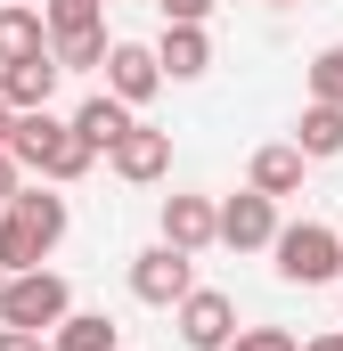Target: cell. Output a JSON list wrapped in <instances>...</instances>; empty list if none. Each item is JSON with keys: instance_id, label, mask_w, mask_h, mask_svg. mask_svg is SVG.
Listing matches in <instances>:
<instances>
[{"instance_id": "cell-23", "label": "cell", "mask_w": 343, "mask_h": 351, "mask_svg": "<svg viewBox=\"0 0 343 351\" xmlns=\"http://www.w3.org/2000/svg\"><path fill=\"white\" fill-rule=\"evenodd\" d=\"M16 188H25V172H16V156H8V147H0V204H8V196H16Z\"/></svg>"}, {"instance_id": "cell-17", "label": "cell", "mask_w": 343, "mask_h": 351, "mask_svg": "<svg viewBox=\"0 0 343 351\" xmlns=\"http://www.w3.org/2000/svg\"><path fill=\"white\" fill-rule=\"evenodd\" d=\"M49 351H123V343H115V319L106 311H66L49 327Z\"/></svg>"}, {"instance_id": "cell-14", "label": "cell", "mask_w": 343, "mask_h": 351, "mask_svg": "<svg viewBox=\"0 0 343 351\" xmlns=\"http://www.w3.org/2000/svg\"><path fill=\"white\" fill-rule=\"evenodd\" d=\"M164 245H180V254L213 245V196H164Z\"/></svg>"}, {"instance_id": "cell-13", "label": "cell", "mask_w": 343, "mask_h": 351, "mask_svg": "<svg viewBox=\"0 0 343 351\" xmlns=\"http://www.w3.org/2000/svg\"><path fill=\"white\" fill-rule=\"evenodd\" d=\"M131 123H139V114H131L123 98H106V90H98V98H82V106H74V139H82L90 156H106V147H115V139H123Z\"/></svg>"}, {"instance_id": "cell-12", "label": "cell", "mask_w": 343, "mask_h": 351, "mask_svg": "<svg viewBox=\"0 0 343 351\" xmlns=\"http://www.w3.org/2000/svg\"><path fill=\"white\" fill-rule=\"evenodd\" d=\"M0 213H16V221H25V229H33V237L49 245V254H58V237H66V221H74V213H66V196H58L49 180H41V188H16V196H8Z\"/></svg>"}, {"instance_id": "cell-20", "label": "cell", "mask_w": 343, "mask_h": 351, "mask_svg": "<svg viewBox=\"0 0 343 351\" xmlns=\"http://www.w3.org/2000/svg\"><path fill=\"white\" fill-rule=\"evenodd\" d=\"M311 98H327V106H343V41H327V49L311 58Z\"/></svg>"}, {"instance_id": "cell-16", "label": "cell", "mask_w": 343, "mask_h": 351, "mask_svg": "<svg viewBox=\"0 0 343 351\" xmlns=\"http://www.w3.org/2000/svg\"><path fill=\"white\" fill-rule=\"evenodd\" d=\"M294 147H303V164H327V156H343V106L311 98V106H303V123H294Z\"/></svg>"}, {"instance_id": "cell-24", "label": "cell", "mask_w": 343, "mask_h": 351, "mask_svg": "<svg viewBox=\"0 0 343 351\" xmlns=\"http://www.w3.org/2000/svg\"><path fill=\"white\" fill-rule=\"evenodd\" d=\"M0 351H49L41 335H25V327H0Z\"/></svg>"}, {"instance_id": "cell-15", "label": "cell", "mask_w": 343, "mask_h": 351, "mask_svg": "<svg viewBox=\"0 0 343 351\" xmlns=\"http://www.w3.org/2000/svg\"><path fill=\"white\" fill-rule=\"evenodd\" d=\"M246 188H254V196H294V188H303V147H294V139H270L254 156V172H246Z\"/></svg>"}, {"instance_id": "cell-5", "label": "cell", "mask_w": 343, "mask_h": 351, "mask_svg": "<svg viewBox=\"0 0 343 351\" xmlns=\"http://www.w3.org/2000/svg\"><path fill=\"white\" fill-rule=\"evenodd\" d=\"M270 237H278V196L237 188L229 204H213V245H229V254H270Z\"/></svg>"}, {"instance_id": "cell-11", "label": "cell", "mask_w": 343, "mask_h": 351, "mask_svg": "<svg viewBox=\"0 0 343 351\" xmlns=\"http://www.w3.org/2000/svg\"><path fill=\"white\" fill-rule=\"evenodd\" d=\"M156 66H164V82H196V74L213 66V33H204V25H164Z\"/></svg>"}, {"instance_id": "cell-6", "label": "cell", "mask_w": 343, "mask_h": 351, "mask_svg": "<svg viewBox=\"0 0 343 351\" xmlns=\"http://www.w3.org/2000/svg\"><path fill=\"white\" fill-rule=\"evenodd\" d=\"M196 286V254H180V245H147V254H131V294L147 302V311H172L180 294Z\"/></svg>"}, {"instance_id": "cell-26", "label": "cell", "mask_w": 343, "mask_h": 351, "mask_svg": "<svg viewBox=\"0 0 343 351\" xmlns=\"http://www.w3.org/2000/svg\"><path fill=\"white\" fill-rule=\"evenodd\" d=\"M8 123H16V114H8V106H0V139H8Z\"/></svg>"}, {"instance_id": "cell-27", "label": "cell", "mask_w": 343, "mask_h": 351, "mask_svg": "<svg viewBox=\"0 0 343 351\" xmlns=\"http://www.w3.org/2000/svg\"><path fill=\"white\" fill-rule=\"evenodd\" d=\"M261 8H294V0H261Z\"/></svg>"}, {"instance_id": "cell-4", "label": "cell", "mask_w": 343, "mask_h": 351, "mask_svg": "<svg viewBox=\"0 0 343 351\" xmlns=\"http://www.w3.org/2000/svg\"><path fill=\"white\" fill-rule=\"evenodd\" d=\"M74 311V286L58 278V269H16L8 286H0V327H25V335H49L58 319Z\"/></svg>"}, {"instance_id": "cell-29", "label": "cell", "mask_w": 343, "mask_h": 351, "mask_svg": "<svg viewBox=\"0 0 343 351\" xmlns=\"http://www.w3.org/2000/svg\"><path fill=\"white\" fill-rule=\"evenodd\" d=\"M0 286H8V269H0Z\"/></svg>"}, {"instance_id": "cell-3", "label": "cell", "mask_w": 343, "mask_h": 351, "mask_svg": "<svg viewBox=\"0 0 343 351\" xmlns=\"http://www.w3.org/2000/svg\"><path fill=\"white\" fill-rule=\"evenodd\" d=\"M270 254H278V278L286 286H335L343 278V229H327V221H286L270 237Z\"/></svg>"}, {"instance_id": "cell-21", "label": "cell", "mask_w": 343, "mask_h": 351, "mask_svg": "<svg viewBox=\"0 0 343 351\" xmlns=\"http://www.w3.org/2000/svg\"><path fill=\"white\" fill-rule=\"evenodd\" d=\"M221 351H303V343H294L286 327H237V335H229Z\"/></svg>"}, {"instance_id": "cell-28", "label": "cell", "mask_w": 343, "mask_h": 351, "mask_svg": "<svg viewBox=\"0 0 343 351\" xmlns=\"http://www.w3.org/2000/svg\"><path fill=\"white\" fill-rule=\"evenodd\" d=\"M16 8H41V0H16Z\"/></svg>"}, {"instance_id": "cell-1", "label": "cell", "mask_w": 343, "mask_h": 351, "mask_svg": "<svg viewBox=\"0 0 343 351\" xmlns=\"http://www.w3.org/2000/svg\"><path fill=\"white\" fill-rule=\"evenodd\" d=\"M0 147L16 156V172H41L49 188H66V180H82L90 164H98V156H90L82 139H74V123H58L49 106H33V114H16Z\"/></svg>"}, {"instance_id": "cell-19", "label": "cell", "mask_w": 343, "mask_h": 351, "mask_svg": "<svg viewBox=\"0 0 343 351\" xmlns=\"http://www.w3.org/2000/svg\"><path fill=\"white\" fill-rule=\"evenodd\" d=\"M41 262H49V245H41V237L16 221V213H0V269L16 278V269H41Z\"/></svg>"}, {"instance_id": "cell-2", "label": "cell", "mask_w": 343, "mask_h": 351, "mask_svg": "<svg viewBox=\"0 0 343 351\" xmlns=\"http://www.w3.org/2000/svg\"><path fill=\"white\" fill-rule=\"evenodd\" d=\"M41 33H49L58 74L106 66V8H98V0H41Z\"/></svg>"}, {"instance_id": "cell-7", "label": "cell", "mask_w": 343, "mask_h": 351, "mask_svg": "<svg viewBox=\"0 0 343 351\" xmlns=\"http://www.w3.org/2000/svg\"><path fill=\"white\" fill-rule=\"evenodd\" d=\"M172 319H180V343L188 351H221L237 335V302H229L221 286H188V294L172 302Z\"/></svg>"}, {"instance_id": "cell-18", "label": "cell", "mask_w": 343, "mask_h": 351, "mask_svg": "<svg viewBox=\"0 0 343 351\" xmlns=\"http://www.w3.org/2000/svg\"><path fill=\"white\" fill-rule=\"evenodd\" d=\"M33 49H49V33H41V8H16V0H0V66H16V58H33Z\"/></svg>"}, {"instance_id": "cell-10", "label": "cell", "mask_w": 343, "mask_h": 351, "mask_svg": "<svg viewBox=\"0 0 343 351\" xmlns=\"http://www.w3.org/2000/svg\"><path fill=\"white\" fill-rule=\"evenodd\" d=\"M49 98H58V58H49V49L0 66V106H8V114H33V106H49Z\"/></svg>"}, {"instance_id": "cell-22", "label": "cell", "mask_w": 343, "mask_h": 351, "mask_svg": "<svg viewBox=\"0 0 343 351\" xmlns=\"http://www.w3.org/2000/svg\"><path fill=\"white\" fill-rule=\"evenodd\" d=\"M156 8H164V25H204L213 16V0H156Z\"/></svg>"}, {"instance_id": "cell-8", "label": "cell", "mask_w": 343, "mask_h": 351, "mask_svg": "<svg viewBox=\"0 0 343 351\" xmlns=\"http://www.w3.org/2000/svg\"><path fill=\"white\" fill-rule=\"evenodd\" d=\"M156 90H164V66H156V49H147V41H106V98L147 106Z\"/></svg>"}, {"instance_id": "cell-30", "label": "cell", "mask_w": 343, "mask_h": 351, "mask_svg": "<svg viewBox=\"0 0 343 351\" xmlns=\"http://www.w3.org/2000/svg\"><path fill=\"white\" fill-rule=\"evenodd\" d=\"M98 8H106V0H98Z\"/></svg>"}, {"instance_id": "cell-25", "label": "cell", "mask_w": 343, "mask_h": 351, "mask_svg": "<svg viewBox=\"0 0 343 351\" xmlns=\"http://www.w3.org/2000/svg\"><path fill=\"white\" fill-rule=\"evenodd\" d=\"M303 351H343V327H327V335H311Z\"/></svg>"}, {"instance_id": "cell-9", "label": "cell", "mask_w": 343, "mask_h": 351, "mask_svg": "<svg viewBox=\"0 0 343 351\" xmlns=\"http://www.w3.org/2000/svg\"><path fill=\"white\" fill-rule=\"evenodd\" d=\"M106 164H115V180H131V188L164 180V172H172V131H156V123H131V131L106 147Z\"/></svg>"}]
</instances>
